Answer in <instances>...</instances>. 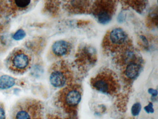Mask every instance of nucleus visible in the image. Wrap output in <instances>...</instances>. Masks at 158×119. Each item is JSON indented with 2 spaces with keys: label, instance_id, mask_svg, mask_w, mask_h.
Segmentation results:
<instances>
[{
  "label": "nucleus",
  "instance_id": "19",
  "mask_svg": "<svg viewBox=\"0 0 158 119\" xmlns=\"http://www.w3.org/2000/svg\"><path fill=\"white\" fill-rule=\"evenodd\" d=\"M0 119H7L5 107L1 102H0Z\"/></svg>",
  "mask_w": 158,
  "mask_h": 119
},
{
  "label": "nucleus",
  "instance_id": "9",
  "mask_svg": "<svg viewBox=\"0 0 158 119\" xmlns=\"http://www.w3.org/2000/svg\"><path fill=\"white\" fill-rule=\"evenodd\" d=\"M97 60L96 49L89 45H85L80 47L76 55L77 64L82 68H90L96 63Z\"/></svg>",
  "mask_w": 158,
  "mask_h": 119
},
{
  "label": "nucleus",
  "instance_id": "11",
  "mask_svg": "<svg viewBox=\"0 0 158 119\" xmlns=\"http://www.w3.org/2000/svg\"><path fill=\"white\" fill-rule=\"evenodd\" d=\"M92 1H67L64 4L65 9L72 14H86L91 12Z\"/></svg>",
  "mask_w": 158,
  "mask_h": 119
},
{
  "label": "nucleus",
  "instance_id": "6",
  "mask_svg": "<svg viewBox=\"0 0 158 119\" xmlns=\"http://www.w3.org/2000/svg\"><path fill=\"white\" fill-rule=\"evenodd\" d=\"M31 55L26 50L16 48L10 54L7 60V67L13 73L23 74L28 70L31 66Z\"/></svg>",
  "mask_w": 158,
  "mask_h": 119
},
{
  "label": "nucleus",
  "instance_id": "8",
  "mask_svg": "<svg viewBox=\"0 0 158 119\" xmlns=\"http://www.w3.org/2000/svg\"><path fill=\"white\" fill-rule=\"evenodd\" d=\"M37 1H0V15L5 17H15L28 11Z\"/></svg>",
  "mask_w": 158,
  "mask_h": 119
},
{
  "label": "nucleus",
  "instance_id": "14",
  "mask_svg": "<svg viewBox=\"0 0 158 119\" xmlns=\"http://www.w3.org/2000/svg\"><path fill=\"white\" fill-rule=\"evenodd\" d=\"M127 5L134 8L135 11L140 13L146 8L147 1H124Z\"/></svg>",
  "mask_w": 158,
  "mask_h": 119
},
{
  "label": "nucleus",
  "instance_id": "12",
  "mask_svg": "<svg viewBox=\"0 0 158 119\" xmlns=\"http://www.w3.org/2000/svg\"><path fill=\"white\" fill-rule=\"evenodd\" d=\"M71 49L72 46L69 42L60 40L55 42L52 46L51 52L54 56L60 58L68 55Z\"/></svg>",
  "mask_w": 158,
  "mask_h": 119
},
{
  "label": "nucleus",
  "instance_id": "5",
  "mask_svg": "<svg viewBox=\"0 0 158 119\" xmlns=\"http://www.w3.org/2000/svg\"><path fill=\"white\" fill-rule=\"evenodd\" d=\"M73 75L71 68L64 60L53 64L50 71L49 80L54 87L60 88L73 83Z\"/></svg>",
  "mask_w": 158,
  "mask_h": 119
},
{
  "label": "nucleus",
  "instance_id": "21",
  "mask_svg": "<svg viewBox=\"0 0 158 119\" xmlns=\"http://www.w3.org/2000/svg\"><path fill=\"white\" fill-rule=\"evenodd\" d=\"M145 110L148 112H153V105L151 102H150L148 106L145 107Z\"/></svg>",
  "mask_w": 158,
  "mask_h": 119
},
{
  "label": "nucleus",
  "instance_id": "13",
  "mask_svg": "<svg viewBox=\"0 0 158 119\" xmlns=\"http://www.w3.org/2000/svg\"><path fill=\"white\" fill-rule=\"evenodd\" d=\"M15 84V80L8 75H2L0 76V89H7L13 87Z\"/></svg>",
  "mask_w": 158,
  "mask_h": 119
},
{
  "label": "nucleus",
  "instance_id": "4",
  "mask_svg": "<svg viewBox=\"0 0 158 119\" xmlns=\"http://www.w3.org/2000/svg\"><path fill=\"white\" fill-rule=\"evenodd\" d=\"M90 85L96 90L108 95H114L120 89L118 77L114 73L108 69L103 70L92 78Z\"/></svg>",
  "mask_w": 158,
  "mask_h": 119
},
{
  "label": "nucleus",
  "instance_id": "3",
  "mask_svg": "<svg viewBox=\"0 0 158 119\" xmlns=\"http://www.w3.org/2000/svg\"><path fill=\"white\" fill-rule=\"evenodd\" d=\"M102 46L107 53H119L132 46V42L123 29L114 28L108 31L105 34Z\"/></svg>",
  "mask_w": 158,
  "mask_h": 119
},
{
  "label": "nucleus",
  "instance_id": "7",
  "mask_svg": "<svg viewBox=\"0 0 158 119\" xmlns=\"http://www.w3.org/2000/svg\"><path fill=\"white\" fill-rule=\"evenodd\" d=\"M116 1H96L93 2L91 13L100 23L106 24L112 19L116 11Z\"/></svg>",
  "mask_w": 158,
  "mask_h": 119
},
{
  "label": "nucleus",
  "instance_id": "16",
  "mask_svg": "<svg viewBox=\"0 0 158 119\" xmlns=\"http://www.w3.org/2000/svg\"><path fill=\"white\" fill-rule=\"evenodd\" d=\"M26 35V33L25 31L22 29H20L13 35L12 37L15 41H20L24 39Z\"/></svg>",
  "mask_w": 158,
  "mask_h": 119
},
{
  "label": "nucleus",
  "instance_id": "20",
  "mask_svg": "<svg viewBox=\"0 0 158 119\" xmlns=\"http://www.w3.org/2000/svg\"><path fill=\"white\" fill-rule=\"evenodd\" d=\"M139 38L141 41V42L143 44V46L147 49L149 45L148 42L147 38L143 35H140Z\"/></svg>",
  "mask_w": 158,
  "mask_h": 119
},
{
  "label": "nucleus",
  "instance_id": "18",
  "mask_svg": "<svg viewBox=\"0 0 158 119\" xmlns=\"http://www.w3.org/2000/svg\"><path fill=\"white\" fill-rule=\"evenodd\" d=\"M47 119H77L75 116L69 115L68 117H62L55 114H49L48 115Z\"/></svg>",
  "mask_w": 158,
  "mask_h": 119
},
{
  "label": "nucleus",
  "instance_id": "15",
  "mask_svg": "<svg viewBox=\"0 0 158 119\" xmlns=\"http://www.w3.org/2000/svg\"><path fill=\"white\" fill-rule=\"evenodd\" d=\"M158 9L157 7L150 12L148 17V22L149 26L157 27L158 25Z\"/></svg>",
  "mask_w": 158,
  "mask_h": 119
},
{
  "label": "nucleus",
  "instance_id": "10",
  "mask_svg": "<svg viewBox=\"0 0 158 119\" xmlns=\"http://www.w3.org/2000/svg\"><path fill=\"white\" fill-rule=\"evenodd\" d=\"M142 63L143 60L140 57L123 67V78L126 83H129L138 77L142 69Z\"/></svg>",
  "mask_w": 158,
  "mask_h": 119
},
{
  "label": "nucleus",
  "instance_id": "1",
  "mask_svg": "<svg viewBox=\"0 0 158 119\" xmlns=\"http://www.w3.org/2000/svg\"><path fill=\"white\" fill-rule=\"evenodd\" d=\"M82 96L81 86L70 84L60 90L57 95V102L63 110L69 115L75 116Z\"/></svg>",
  "mask_w": 158,
  "mask_h": 119
},
{
  "label": "nucleus",
  "instance_id": "22",
  "mask_svg": "<svg viewBox=\"0 0 158 119\" xmlns=\"http://www.w3.org/2000/svg\"><path fill=\"white\" fill-rule=\"evenodd\" d=\"M148 91V93L149 94H151L153 96H156L157 95V94H158V92H157V90L152 89V88H149Z\"/></svg>",
  "mask_w": 158,
  "mask_h": 119
},
{
  "label": "nucleus",
  "instance_id": "2",
  "mask_svg": "<svg viewBox=\"0 0 158 119\" xmlns=\"http://www.w3.org/2000/svg\"><path fill=\"white\" fill-rule=\"evenodd\" d=\"M42 102L33 98H24L17 101L12 109L11 119H43Z\"/></svg>",
  "mask_w": 158,
  "mask_h": 119
},
{
  "label": "nucleus",
  "instance_id": "17",
  "mask_svg": "<svg viewBox=\"0 0 158 119\" xmlns=\"http://www.w3.org/2000/svg\"><path fill=\"white\" fill-rule=\"evenodd\" d=\"M141 106L140 103L139 102H137L135 103L132 106V109H131V112H132V114L134 116H137L139 114L141 110Z\"/></svg>",
  "mask_w": 158,
  "mask_h": 119
}]
</instances>
